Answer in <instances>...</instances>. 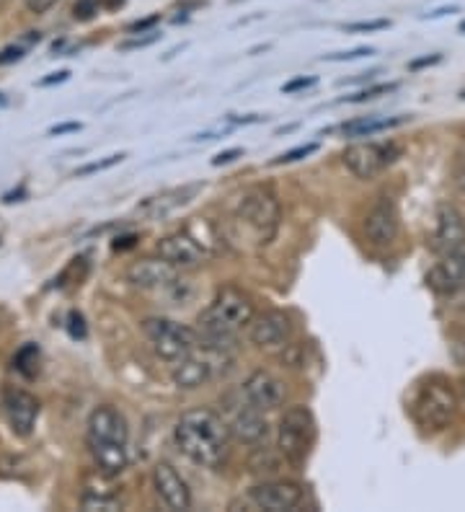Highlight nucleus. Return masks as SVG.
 Segmentation results:
<instances>
[{
	"label": "nucleus",
	"mask_w": 465,
	"mask_h": 512,
	"mask_svg": "<svg viewBox=\"0 0 465 512\" xmlns=\"http://www.w3.org/2000/svg\"><path fill=\"white\" fill-rule=\"evenodd\" d=\"M316 150H318L316 143L300 145V148H292V150H287V153H282V156H279L274 163H295V161H303V158L313 156Z\"/></svg>",
	"instance_id": "27"
},
{
	"label": "nucleus",
	"mask_w": 465,
	"mask_h": 512,
	"mask_svg": "<svg viewBox=\"0 0 465 512\" xmlns=\"http://www.w3.org/2000/svg\"><path fill=\"white\" fill-rule=\"evenodd\" d=\"M24 47H8V50L0 52V65H6V63H16V60H21L24 57Z\"/></svg>",
	"instance_id": "36"
},
{
	"label": "nucleus",
	"mask_w": 465,
	"mask_h": 512,
	"mask_svg": "<svg viewBox=\"0 0 465 512\" xmlns=\"http://www.w3.org/2000/svg\"><path fill=\"white\" fill-rule=\"evenodd\" d=\"M437 223H434V249L442 256L465 246V215L455 205L437 207Z\"/></svg>",
	"instance_id": "19"
},
{
	"label": "nucleus",
	"mask_w": 465,
	"mask_h": 512,
	"mask_svg": "<svg viewBox=\"0 0 465 512\" xmlns=\"http://www.w3.org/2000/svg\"><path fill=\"white\" fill-rule=\"evenodd\" d=\"M158 24V16H148V19H143V21H135V24H130V32L135 34V32H145V29H150V26H155Z\"/></svg>",
	"instance_id": "40"
},
{
	"label": "nucleus",
	"mask_w": 465,
	"mask_h": 512,
	"mask_svg": "<svg viewBox=\"0 0 465 512\" xmlns=\"http://www.w3.org/2000/svg\"><path fill=\"white\" fill-rule=\"evenodd\" d=\"M416 425L424 430L440 432L453 425L455 414H458V394L445 378H432L427 386L419 388L414 404H411Z\"/></svg>",
	"instance_id": "5"
},
{
	"label": "nucleus",
	"mask_w": 465,
	"mask_h": 512,
	"mask_svg": "<svg viewBox=\"0 0 465 512\" xmlns=\"http://www.w3.org/2000/svg\"><path fill=\"white\" fill-rule=\"evenodd\" d=\"M223 355H228V352L207 350L205 355H202V352L197 350L189 357H184V360L176 363L174 370H171V378H174L176 388H181V391H194V388L210 383L217 373L215 360Z\"/></svg>",
	"instance_id": "15"
},
{
	"label": "nucleus",
	"mask_w": 465,
	"mask_h": 512,
	"mask_svg": "<svg viewBox=\"0 0 465 512\" xmlns=\"http://www.w3.org/2000/svg\"><path fill=\"white\" fill-rule=\"evenodd\" d=\"M39 360H42V355H39L37 344H26L13 357V368L26 375V378H34L39 373Z\"/></svg>",
	"instance_id": "23"
},
{
	"label": "nucleus",
	"mask_w": 465,
	"mask_h": 512,
	"mask_svg": "<svg viewBox=\"0 0 465 512\" xmlns=\"http://www.w3.org/2000/svg\"><path fill=\"white\" fill-rule=\"evenodd\" d=\"M68 78H70V73H68V70H60V73H52L50 78H42V81H39V86H42V88H47V86H55V83L68 81Z\"/></svg>",
	"instance_id": "39"
},
{
	"label": "nucleus",
	"mask_w": 465,
	"mask_h": 512,
	"mask_svg": "<svg viewBox=\"0 0 465 512\" xmlns=\"http://www.w3.org/2000/svg\"><path fill=\"white\" fill-rule=\"evenodd\" d=\"M124 161V153H117V156H109L104 161H96V163H88V166H81V169L75 171V176H88V174H96V171H106L117 166V163Z\"/></svg>",
	"instance_id": "26"
},
{
	"label": "nucleus",
	"mask_w": 465,
	"mask_h": 512,
	"mask_svg": "<svg viewBox=\"0 0 465 512\" xmlns=\"http://www.w3.org/2000/svg\"><path fill=\"white\" fill-rule=\"evenodd\" d=\"M241 394L246 396L248 404H254L256 409H261V412L267 414L285 404L287 388L285 381L277 378L274 373H269V370H254V373L243 381Z\"/></svg>",
	"instance_id": "14"
},
{
	"label": "nucleus",
	"mask_w": 465,
	"mask_h": 512,
	"mask_svg": "<svg viewBox=\"0 0 465 512\" xmlns=\"http://www.w3.org/2000/svg\"><path fill=\"white\" fill-rule=\"evenodd\" d=\"M158 256H163L166 262L174 264L176 269L186 272V269H197L207 262V251L194 241L192 233L179 231L158 241Z\"/></svg>",
	"instance_id": "17"
},
{
	"label": "nucleus",
	"mask_w": 465,
	"mask_h": 512,
	"mask_svg": "<svg viewBox=\"0 0 465 512\" xmlns=\"http://www.w3.org/2000/svg\"><path fill=\"white\" fill-rule=\"evenodd\" d=\"M254 319V303L243 290L223 288L197 316L199 347L230 352L236 347L238 331Z\"/></svg>",
	"instance_id": "2"
},
{
	"label": "nucleus",
	"mask_w": 465,
	"mask_h": 512,
	"mask_svg": "<svg viewBox=\"0 0 465 512\" xmlns=\"http://www.w3.org/2000/svg\"><path fill=\"white\" fill-rule=\"evenodd\" d=\"M81 507L88 512H96V510H104V512H114V510H122V502L117 497H106V494H96V492H86L81 500Z\"/></svg>",
	"instance_id": "24"
},
{
	"label": "nucleus",
	"mask_w": 465,
	"mask_h": 512,
	"mask_svg": "<svg viewBox=\"0 0 465 512\" xmlns=\"http://www.w3.org/2000/svg\"><path fill=\"white\" fill-rule=\"evenodd\" d=\"M3 104H6V99H3V96H0V107H3Z\"/></svg>",
	"instance_id": "46"
},
{
	"label": "nucleus",
	"mask_w": 465,
	"mask_h": 512,
	"mask_svg": "<svg viewBox=\"0 0 465 512\" xmlns=\"http://www.w3.org/2000/svg\"><path fill=\"white\" fill-rule=\"evenodd\" d=\"M78 130H81V125H78V122H68V125L52 127L50 135H65V132H78Z\"/></svg>",
	"instance_id": "42"
},
{
	"label": "nucleus",
	"mask_w": 465,
	"mask_h": 512,
	"mask_svg": "<svg viewBox=\"0 0 465 512\" xmlns=\"http://www.w3.org/2000/svg\"><path fill=\"white\" fill-rule=\"evenodd\" d=\"M391 21L378 19V21H357V24H347L344 26V32L347 34H357V32H380V29H388Z\"/></svg>",
	"instance_id": "28"
},
{
	"label": "nucleus",
	"mask_w": 465,
	"mask_h": 512,
	"mask_svg": "<svg viewBox=\"0 0 465 512\" xmlns=\"http://www.w3.org/2000/svg\"><path fill=\"white\" fill-rule=\"evenodd\" d=\"M463 404H465V381H463Z\"/></svg>",
	"instance_id": "47"
},
{
	"label": "nucleus",
	"mask_w": 465,
	"mask_h": 512,
	"mask_svg": "<svg viewBox=\"0 0 465 512\" xmlns=\"http://www.w3.org/2000/svg\"><path fill=\"white\" fill-rule=\"evenodd\" d=\"M130 427L127 419L114 406H99L93 409L86 425V443L91 448H109V445H127Z\"/></svg>",
	"instance_id": "9"
},
{
	"label": "nucleus",
	"mask_w": 465,
	"mask_h": 512,
	"mask_svg": "<svg viewBox=\"0 0 465 512\" xmlns=\"http://www.w3.org/2000/svg\"><path fill=\"white\" fill-rule=\"evenodd\" d=\"M401 231V218L391 200H380L365 215V236L372 246H391Z\"/></svg>",
	"instance_id": "20"
},
{
	"label": "nucleus",
	"mask_w": 465,
	"mask_h": 512,
	"mask_svg": "<svg viewBox=\"0 0 465 512\" xmlns=\"http://www.w3.org/2000/svg\"><path fill=\"white\" fill-rule=\"evenodd\" d=\"M174 443L192 463L217 471L228 463L233 435L223 414L199 406L181 414L174 427Z\"/></svg>",
	"instance_id": "1"
},
{
	"label": "nucleus",
	"mask_w": 465,
	"mask_h": 512,
	"mask_svg": "<svg viewBox=\"0 0 465 512\" xmlns=\"http://www.w3.org/2000/svg\"><path fill=\"white\" fill-rule=\"evenodd\" d=\"M463 187H465V166H463Z\"/></svg>",
	"instance_id": "48"
},
{
	"label": "nucleus",
	"mask_w": 465,
	"mask_h": 512,
	"mask_svg": "<svg viewBox=\"0 0 465 512\" xmlns=\"http://www.w3.org/2000/svg\"><path fill=\"white\" fill-rule=\"evenodd\" d=\"M427 285L437 295H455L465 290V246L442 256L427 272Z\"/></svg>",
	"instance_id": "18"
},
{
	"label": "nucleus",
	"mask_w": 465,
	"mask_h": 512,
	"mask_svg": "<svg viewBox=\"0 0 465 512\" xmlns=\"http://www.w3.org/2000/svg\"><path fill=\"white\" fill-rule=\"evenodd\" d=\"M372 55L370 47H360V50L352 52H336V55H326L323 60H329V63H352V60H360V57Z\"/></svg>",
	"instance_id": "30"
},
{
	"label": "nucleus",
	"mask_w": 465,
	"mask_h": 512,
	"mask_svg": "<svg viewBox=\"0 0 465 512\" xmlns=\"http://www.w3.org/2000/svg\"><path fill=\"white\" fill-rule=\"evenodd\" d=\"M127 280L135 288L143 290H168L181 280V269L166 262L163 256H158V259H140V262H135L127 269Z\"/></svg>",
	"instance_id": "16"
},
{
	"label": "nucleus",
	"mask_w": 465,
	"mask_h": 512,
	"mask_svg": "<svg viewBox=\"0 0 465 512\" xmlns=\"http://www.w3.org/2000/svg\"><path fill=\"white\" fill-rule=\"evenodd\" d=\"M313 440H316V419L308 406H290L277 427L279 456L285 458L292 469L300 471L308 463Z\"/></svg>",
	"instance_id": "4"
},
{
	"label": "nucleus",
	"mask_w": 465,
	"mask_h": 512,
	"mask_svg": "<svg viewBox=\"0 0 465 512\" xmlns=\"http://www.w3.org/2000/svg\"><path fill=\"white\" fill-rule=\"evenodd\" d=\"M238 156H243L241 148H233V150H225V153H217V156L212 158V166H223V163L236 161Z\"/></svg>",
	"instance_id": "37"
},
{
	"label": "nucleus",
	"mask_w": 465,
	"mask_h": 512,
	"mask_svg": "<svg viewBox=\"0 0 465 512\" xmlns=\"http://www.w3.org/2000/svg\"><path fill=\"white\" fill-rule=\"evenodd\" d=\"M96 13H99V3H96V0H78V3H75V8H73V16H75V19H81V21L93 19Z\"/></svg>",
	"instance_id": "29"
},
{
	"label": "nucleus",
	"mask_w": 465,
	"mask_h": 512,
	"mask_svg": "<svg viewBox=\"0 0 465 512\" xmlns=\"http://www.w3.org/2000/svg\"><path fill=\"white\" fill-rule=\"evenodd\" d=\"M153 489L166 510H192V489H189V484L184 481V476H181L168 461L155 463Z\"/></svg>",
	"instance_id": "13"
},
{
	"label": "nucleus",
	"mask_w": 465,
	"mask_h": 512,
	"mask_svg": "<svg viewBox=\"0 0 465 512\" xmlns=\"http://www.w3.org/2000/svg\"><path fill=\"white\" fill-rule=\"evenodd\" d=\"M246 500L254 510L267 512H292L298 510L305 500V489L295 481H264L248 489Z\"/></svg>",
	"instance_id": "10"
},
{
	"label": "nucleus",
	"mask_w": 465,
	"mask_h": 512,
	"mask_svg": "<svg viewBox=\"0 0 465 512\" xmlns=\"http://www.w3.org/2000/svg\"><path fill=\"white\" fill-rule=\"evenodd\" d=\"M460 32H463V34H465V21H463V24H460Z\"/></svg>",
	"instance_id": "45"
},
{
	"label": "nucleus",
	"mask_w": 465,
	"mask_h": 512,
	"mask_svg": "<svg viewBox=\"0 0 465 512\" xmlns=\"http://www.w3.org/2000/svg\"><path fill=\"white\" fill-rule=\"evenodd\" d=\"M70 334L75 339H86V321H83L81 313H70Z\"/></svg>",
	"instance_id": "33"
},
{
	"label": "nucleus",
	"mask_w": 465,
	"mask_h": 512,
	"mask_svg": "<svg viewBox=\"0 0 465 512\" xmlns=\"http://www.w3.org/2000/svg\"><path fill=\"white\" fill-rule=\"evenodd\" d=\"M225 425H228L230 435L236 443L243 445H261L267 443L269 438V425H267V417L261 409H256L254 404H248L246 396L238 394V396H225Z\"/></svg>",
	"instance_id": "7"
},
{
	"label": "nucleus",
	"mask_w": 465,
	"mask_h": 512,
	"mask_svg": "<svg viewBox=\"0 0 465 512\" xmlns=\"http://www.w3.org/2000/svg\"><path fill=\"white\" fill-rule=\"evenodd\" d=\"M124 0H106V8H117V6H122Z\"/></svg>",
	"instance_id": "44"
},
{
	"label": "nucleus",
	"mask_w": 465,
	"mask_h": 512,
	"mask_svg": "<svg viewBox=\"0 0 465 512\" xmlns=\"http://www.w3.org/2000/svg\"><path fill=\"white\" fill-rule=\"evenodd\" d=\"M442 60V55H432V57H422V60H414V63L409 65L411 70H419V68H427V65H437Z\"/></svg>",
	"instance_id": "41"
},
{
	"label": "nucleus",
	"mask_w": 465,
	"mask_h": 512,
	"mask_svg": "<svg viewBox=\"0 0 465 512\" xmlns=\"http://www.w3.org/2000/svg\"><path fill=\"white\" fill-rule=\"evenodd\" d=\"M463 99H465V91H463Z\"/></svg>",
	"instance_id": "49"
},
{
	"label": "nucleus",
	"mask_w": 465,
	"mask_h": 512,
	"mask_svg": "<svg viewBox=\"0 0 465 512\" xmlns=\"http://www.w3.org/2000/svg\"><path fill=\"white\" fill-rule=\"evenodd\" d=\"M130 246H135V238L132 236H127V238H122V244H114V249H130Z\"/></svg>",
	"instance_id": "43"
},
{
	"label": "nucleus",
	"mask_w": 465,
	"mask_h": 512,
	"mask_svg": "<svg viewBox=\"0 0 465 512\" xmlns=\"http://www.w3.org/2000/svg\"><path fill=\"white\" fill-rule=\"evenodd\" d=\"M155 39H158V34H150V37L145 39H132V42H124L122 44V50H137V47H148V44H153Z\"/></svg>",
	"instance_id": "38"
},
{
	"label": "nucleus",
	"mask_w": 465,
	"mask_h": 512,
	"mask_svg": "<svg viewBox=\"0 0 465 512\" xmlns=\"http://www.w3.org/2000/svg\"><path fill=\"white\" fill-rule=\"evenodd\" d=\"M143 331L155 355L168 365L181 363L184 357L199 350V331L179 324V321L153 316V319L143 321Z\"/></svg>",
	"instance_id": "6"
},
{
	"label": "nucleus",
	"mask_w": 465,
	"mask_h": 512,
	"mask_svg": "<svg viewBox=\"0 0 465 512\" xmlns=\"http://www.w3.org/2000/svg\"><path fill=\"white\" fill-rule=\"evenodd\" d=\"M398 156L401 148L396 143H354L344 150L341 161L357 179H375L391 163H396Z\"/></svg>",
	"instance_id": "8"
},
{
	"label": "nucleus",
	"mask_w": 465,
	"mask_h": 512,
	"mask_svg": "<svg viewBox=\"0 0 465 512\" xmlns=\"http://www.w3.org/2000/svg\"><path fill=\"white\" fill-rule=\"evenodd\" d=\"M256 448H259V445H256ZM277 466H279L277 458H269V450L264 448L256 450L254 458H251V471H254V474H274Z\"/></svg>",
	"instance_id": "25"
},
{
	"label": "nucleus",
	"mask_w": 465,
	"mask_h": 512,
	"mask_svg": "<svg viewBox=\"0 0 465 512\" xmlns=\"http://www.w3.org/2000/svg\"><path fill=\"white\" fill-rule=\"evenodd\" d=\"M199 189H202L199 184H194V187L176 189V192H168V194H163V197H158V200H153L148 207H153L155 215H163V213H168V210H174V207H179V205H184V202L192 200Z\"/></svg>",
	"instance_id": "22"
},
{
	"label": "nucleus",
	"mask_w": 465,
	"mask_h": 512,
	"mask_svg": "<svg viewBox=\"0 0 465 512\" xmlns=\"http://www.w3.org/2000/svg\"><path fill=\"white\" fill-rule=\"evenodd\" d=\"M24 3L31 13H47L52 6H57V0H24Z\"/></svg>",
	"instance_id": "35"
},
{
	"label": "nucleus",
	"mask_w": 465,
	"mask_h": 512,
	"mask_svg": "<svg viewBox=\"0 0 465 512\" xmlns=\"http://www.w3.org/2000/svg\"><path fill=\"white\" fill-rule=\"evenodd\" d=\"M393 88H396V83H385V86H375L370 88V91H360L357 96H349V101H352V104H360V101L375 99L378 94H388V91H393Z\"/></svg>",
	"instance_id": "31"
},
{
	"label": "nucleus",
	"mask_w": 465,
	"mask_h": 512,
	"mask_svg": "<svg viewBox=\"0 0 465 512\" xmlns=\"http://www.w3.org/2000/svg\"><path fill=\"white\" fill-rule=\"evenodd\" d=\"M279 218H282L279 202L267 187H251L238 197L236 220L254 236L256 244L267 246L277 236Z\"/></svg>",
	"instance_id": "3"
},
{
	"label": "nucleus",
	"mask_w": 465,
	"mask_h": 512,
	"mask_svg": "<svg viewBox=\"0 0 465 512\" xmlns=\"http://www.w3.org/2000/svg\"><path fill=\"white\" fill-rule=\"evenodd\" d=\"M450 357H453L458 368H465V337L455 339L453 347H450Z\"/></svg>",
	"instance_id": "34"
},
{
	"label": "nucleus",
	"mask_w": 465,
	"mask_h": 512,
	"mask_svg": "<svg viewBox=\"0 0 465 512\" xmlns=\"http://www.w3.org/2000/svg\"><path fill=\"white\" fill-rule=\"evenodd\" d=\"M403 125V117H367V119H354L341 127L347 138H370V135H378V132L391 130V127Z\"/></svg>",
	"instance_id": "21"
},
{
	"label": "nucleus",
	"mask_w": 465,
	"mask_h": 512,
	"mask_svg": "<svg viewBox=\"0 0 465 512\" xmlns=\"http://www.w3.org/2000/svg\"><path fill=\"white\" fill-rule=\"evenodd\" d=\"M3 417L19 438H29L39 417V399L24 388H6L0 394Z\"/></svg>",
	"instance_id": "12"
},
{
	"label": "nucleus",
	"mask_w": 465,
	"mask_h": 512,
	"mask_svg": "<svg viewBox=\"0 0 465 512\" xmlns=\"http://www.w3.org/2000/svg\"><path fill=\"white\" fill-rule=\"evenodd\" d=\"M248 339L259 350H285L292 339V321L285 311L269 308L248 324Z\"/></svg>",
	"instance_id": "11"
},
{
	"label": "nucleus",
	"mask_w": 465,
	"mask_h": 512,
	"mask_svg": "<svg viewBox=\"0 0 465 512\" xmlns=\"http://www.w3.org/2000/svg\"><path fill=\"white\" fill-rule=\"evenodd\" d=\"M316 86V75H308V78H295V81L285 83L282 86V94H295V91H303V88Z\"/></svg>",
	"instance_id": "32"
}]
</instances>
